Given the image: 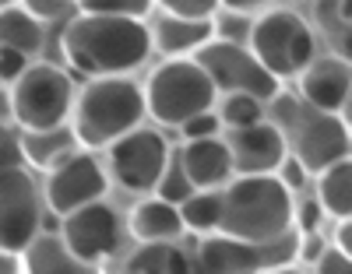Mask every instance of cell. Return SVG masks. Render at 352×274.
Segmentation results:
<instances>
[{
	"instance_id": "cell-6",
	"label": "cell",
	"mask_w": 352,
	"mask_h": 274,
	"mask_svg": "<svg viewBox=\"0 0 352 274\" xmlns=\"http://www.w3.org/2000/svg\"><path fill=\"white\" fill-rule=\"evenodd\" d=\"M247 46L278 81H292L317 56V36L310 21L289 4L257 11L247 32Z\"/></svg>"
},
{
	"instance_id": "cell-9",
	"label": "cell",
	"mask_w": 352,
	"mask_h": 274,
	"mask_svg": "<svg viewBox=\"0 0 352 274\" xmlns=\"http://www.w3.org/2000/svg\"><path fill=\"white\" fill-rule=\"evenodd\" d=\"M194 60L204 67V74L212 78L215 91L226 95V91H250V95L268 102L275 91L282 88V81L275 74H268V67L250 53L247 43H232V39H208Z\"/></svg>"
},
{
	"instance_id": "cell-15",
	"label": "cell",
	"mask_w": 352,
	"mask_h": 274,
	"mask_svg": "<svg viewBox=\"0 0 352 274\" xmlns=\"http://www.w3.org/2000/svg\"><path fill=\"white\" fill-rule=\"evenodd\" d=\"M212 36H215L212 32V18H190V14L159 11L148 21L152 53H159V56H194Z\"/></svg>"
},
{
	"instance_id": "cell-21",
	"label": "cell",
	"mask_w": 352,
	"mask_h": 274,
	"mask_svg": "<svg viewBox=\"0 0 352 274\" xmlns=\"http://www.w3.org/2000/svg\"><path fill=\"white\" fill-rule=\"evenodd\" d=\"M120 267L131 274H187L190 257L176 247V239H152V242H138L134 253Z\"/></svg>"
},
{
	"instance_id": "cell-10",
	"label": "cell",
	"mask_w": 352,
	"mask_h": 274,
	"mask_svg": "<svg viewBox=\"0 0 352 274\" xmlns=\"http://www.w3.org/2000/svg\"><path fill=\"white\" fill-rule=\"evenodd\" d=\"M43 187V204L50 215H67V211L102 201L109 194V172L106 165L96 159V151L88 148H74L67 159H60L53 169H46Z\"/></svg>"
},
{
	"instance_id": "cell-32",
	"label": "cell",
	"mask_w": 352,
	"mask_h": 274,
	"mask_svg": "<svg viewBox=\"0 0 352 274\" xmlns=\"http://www.w3.org/2000/svg\"><path fill=\"white\" fill-rule=\"evenodd\" d=\"M155 11L190 14V18H212L219 11V0H155Z\"/></svg>"
},
{
	"instance_id": "cell-17",
	"label": "cell",
	"mask_w": 352,
	"mask_h": 274,
	"mask_svg": "<svg viewBox=\"0 0 352 274\" xmlns=\"http://www.w3.org/2000/svg\"><path fill=\"white\" fill-rule=\"evenodd\" d=\"M180 165L187 172V179L194 187H222V183L232 176V159H229V148L226 137L212 134V137H194L187 141L180 151Z\"/></svg>"
},
{
	"instance_id": "cell-33",
	"label": "cell",
	"mask_w": 352,
	"mask_h": 274,
	"mask_svg": "<svg viewBox=\"0 0 352 274\" xmlns=\"http://www.w3.org/2000/svg\"><path fill=\"white\" fill-rule=\"evenodd\" d=\"M8 165H25L21 162V144H18V127L0 119V169Z\"/></svg>"
},
{
	"instance_id": "cell-24",
	"label": "cell",
	"mask_w": 352,
	"mask_h": 274,
	"mask_svg": "<svg viewBox=\"0 0 352 274\" xmlns=\"http://www.w3.org/2000/svg\"><path fill=\"white\" fill-rule=\"evenodd\" d=\"M46 28L36 14H28L21 4H8L0 8V46L4 49H18L25 56H36L43 49Z\"/></svg>"
},
{
	"instance_id": "cell-1",
	"label": "cell",
	"mask_w": 352,
	"mask_h": 274,
	"mask_svg": "<svg viewBox=\"0 0 352 274\" xmlns=\"http://www.w3.org/2000/svg\"><path fill=\"white\" fill-rule=\"evenodd\" d=\"M60 53L67 67L81 78H106V74H134L148 64L152 39L144 18L120 14H74L64 25Z\"/></svg>"
},
{
	"instance_id": "cell-12",
	"label": "cell",
	"mask_w": 352,
	"mask_h": 274,
	"mask_svg": "<svg viewBox=\"0 0 352 274\" xmlns=\"http://www.w3.org/2000/svg\"><path fill=\"white\" fill-rule=\"evenodd\" d=\"M60 239L71 247V253L78 260H85L88 267H99L106 264L116 250H120V232H124V222L120 215L102 201H92V204H81L67 215H60Z\"/></svg>"
},
{
	"instance_id": "cell-23",
	"label": "cell",
	"mask_w": 352,
	"mask_h": 274,
	"mask_svg": "<svg viewBox=\"0 0 352 274\" xmlns=\"http://www.w3.org/2000/svg\"><path fill=\"white\" fill-rule=\"evenodd\" d=\"M317 179V201L320 207H324L328 218H349L352 215V162L349 155L324 165L320 172H314Z\"/></svg>"
},
{
	"instance_id": "cell-31",
	"label": "cell",
	"mask_w": 352,
	"mask_h": 274,
	"mask_svg": "<svg viewBox=\"0 0 352 274\" xmlns=\"http://www.w3.org/2000/svg\"><path fill=\"white\" fill-rule=\"evenodd\" d=\"M275 176L285 183V190H289V194H300L307 183H310V169H307L296 155H289V151L282 155V162L275 165Z\"/></svg>"
},
{
	"instance_id": "cell-38",
	"label": "cell",
	"mask_w": 352,
	"mask_h": 274,
	"mask_svg": "<svg viewBox=\"0 0 352 274\" xmlns=\"http://www.w3.org/2000/svg\"><path fill=\"white\" fill-rule=\"evenodd\" d=\"M268 4H272V0H219L222 11H243V14H257Z\"/></svg>"
},
{
	"instance_id": "cell-16",
	"label": "cell",
	"mask_w": 352,
	"mask_h": 274,
	"mask_svg": "<svg viewBox=\"0 0 352 274\" xmlns=\"http://www.w3.org/2000/svg\"><path fill=\"white\" fill-rule=\"evenodd\" d=\"M190 271L204 274H247L261 271V250L247 239H236L229 232H208L201 236V247L190 257Z\"/></svg>"
},
{
	"instance_id": "cell-18",
	"label": "cell",
	"mask_w": 352,
	"mask_h": 274,
	"mask_svg": "<svg viewBox=\"0 0 352 274\" xmlns=\"http://www.w3.org/2000/svg\"><path fill=\"white\" fill-rule=\"evenodd\" d=\"M18 267L28 274H88L92 271L85 260L71 253L60 232H43V229L18 250Z\"/></svg>"
},
{
	"instance_id": "cell-2",
	"label": "cell",
	"mask_w": 352,
	"mask_h": 274,
	"mask_svg": "<svg viewBox=\"0 0 352 274\" xmlns=\"http://www.w3.org/2000/svg\"><path fill=\"white\" fill-rule=\"evenodd\" d=\"M292 197L275 172H232L222 183V225L236 239L264 247L292 232Z\"/></svg>"
},
{
	"instance_id": "cell-29",
	"label": "cell",
	"mask_w": 352,
	"mask_h": 274,
	"mask_svg": "<svg viewBox=\"0 0 352 274\" xmlns=\"http://www.w3.org/2000/svg\"><path fill=\"white\" fill-rule=\"evenodd\" d=\"M324 207H320L317 197H292V229L296 232H320V225H324Z\"/></svg>"
},
{
	"instance_id": "cell-39",
	"label": "cell",
	"mask_w": 352,
	"mask_h": 274,
	"mask_svg": "<svg viewBox=\"0 0 352 274\" xmlns=\"http://www.w3.org/2000/svg\"><path fill=\"white\" fill-rule=\"evenodd\" d=\"M0 119L14 124V119H11V84H0Z\"/></svg>"
},
{
	"instance_id": "cell-26",
	"label": "cell",
	"mask_w": 352,
	"mask_h": 274,
	"mask_svg": "<svg viewBox=\"0 0 352 274\" xmlns=\"http://www.w3.org/2000/svg\"><path fill=\"white\" fill-rule=\"evenodd\" d=\"M215 113H219V119H222L226 130L247 127V124H257V119H264V99L250 95V91H226Z\"/></svg>"
},
{
	"instance_id": "cell-22",
	"label": "cell",
	"mask_w": 352,
	"mask_h": 274,
	"mask_svg": "<svg viewBox=\"0 0 352 274\" xmlns=\"http://www.w3.org/2000/svg\"><path fill=\"white\" fill-rule=\"evenodd\" d=\"M314 11H310V28L314 36H320L328 43V49L335 56L349 60V39H352V25H349V4L352 0H310Z\"/></svg>"
},
{
	"instance_id": "cell-14",
	"label": "cell",
	"mask_w": 352,
	"mask_h": 274,
	"mask_svg": "<svg viewBox=\"0 0 352 274\" xmlns=\"http://www.w3.org/2000/svg\"><path fill=\"white\" fill-rule=\"evenodd\" d=\"M232 172H275L285 155V137L268 116L247 127H232L226 137Z\"/></svg>"
},
{
	"instance_id": "cell-4",
	"label": "cell",
	"mask_w": 352,
	"mask_h": 274,
	"mask_svg": "<svg viewBox=\"0 0 352 274\" xmlns=\"http://www.w3.org/2000/svg\"><path fill=\"white\" fill-rule=\"evenodd\" d=\"M264 116L282 130L285 151L296 155L310 169V176L349 155V119L338 113L314 109L300 95H289L278 88L264 102Z\"/></svg>"
},
{
	"instance_id": "cell-7",
	"label": "cell",
	"mask_w": 352,
	"mask_h": 274,
	"mask_svg": "<svg viewBox=\"0 0 352 274\" xmlns=\"http://www.w3.org/2000/svg\"><path fill=\"white\" fill-rule=\"evenodd\" d=\"M74 78L56 64H28L11 81V119L18 130H43L71 119Z\"/></svg>"
},
{
	"instance_id": "cell-35",
	"label": "cell",
	"mask_w": 352,
	"mask_h": 274,
	"mask_svg": "<svg viewBox=\"0 0 352 274\" xmlns=\"http://www.w3.org/2000/svg\"><path fill=\"white\" fill-rule=\"evenodd\" d=\"M28 64H32V56H25L18 49H4L0 46V84H11Z\"/></svg>"
},
{
	"instance_id": "cell-41",
	"label": "cell",
	"mask_w": 352,
	"mask_h": 274,
	"mask_svg": "<svg viewBox=\"0 0 352 274\" xmlns=\"http://www.w3.org/2000/svg\"><path fill=\"white\" fill-rule=\"evenodd\" d=\"M285 4L292 8V4H310V0H285Z\"/></svg>"
},
{
	"instance_id": "cell-27",
	"label": "cell",
	"mask_w": 352,
	"mask_h": 274,
	"mask_svg": "<svg viewBox=\"0 0 352 274\" xmlns=\"http://www.w3.org/2000/svg\"><path fill=\"white\" fill-rule=\"evenodd\" d=\"M190 190H197V187L187 179V172H184V165H180V155H176V151H169V159H166V165H162V172H159V179H155L152 194H159V197L169 201V204H180Z\"/></svg>"
},
{
	"instance_id": "cell-5",
	"label": "cell",
	"mask_w": 352,
	"mask_h": 274,
	"mask_svg": "<svg viewBox=\"0 0 352 274\" xmlns=\"http://www.w3.org/2000/svg\"><path fill=\"white\" fill-rule=\"evenodd\" d=\"M144 113L159 127H180L187 116L204 113L219 102L212 78L194 56H162V64L141 84Z\"/></svg>"
},
{
	"instance_id": "cell-19",
	"label": "cell",
	"mask_w": 352,
	"mask_h": 274,
	"mask_svg": "<svg viewBox=\"0 0 352 274\" xmlns=\"http://www.w3.org/2000/svg\"><path fill=\"white\" fill-rule=\"evenodd\" d=\"M127 232L138 242H152V239H176L180 242L187 236L176 204L162 201L159 194H141V201L131 207V215H127Z\"/></svg>"
},
{
	"instance_id": "cell-42",
	"label": "cell",
	"mask_w": 352,
	"mask_h": 274,
	"mask_svg": "<svg viewBox=\"0 0 352 274\" xmlns=\"http://www.w3.org/2000/svg\"><path fill=\"white\" fill-rule=\"evenodd\" d=\"M8 4H18V0H0V8H8Z\"/></svg>"
},
{
	"instance_id": "cell-20",
	"label": "cell",
	"mask_w": 352,
	"mask_h": 274,
	"mask_svg": "<svg viewBox=\"0 0 352 274\" xmlns=\"http://www.w3.org/2000/svg\"><path fill=\"white\" fill-rule=\"evenodd\" d=\"M18 144H21V162L39 172L53 169L74 148H81L71 124H56V127H43V130H18Z\"/></svg>"
},
{
	"instance_id": "cell-36",
	"label": "cell",
	"mask_w": 352,
	"mask_h": 274,
	"mask_svg": "<svg viewBox=\"0 0 352 274\" xmlns=\"http://www.w3.org/2000/svg\"><path fill=\"white\" fill-rule=\"evenodd\" d=\"M349 260H352L349 253L335 250L331 242H328V247H324V253H320V257L314 260V271H317V274H349V267H352Z\"/></svg>"
},
{
	"instance_id": "cell-40",
	"label": "cell",
	"mask_w": 352,
	"mask_h": 274,
	"mask_svg": "<svg viewBox=\"0 0 352 274\" xmlns=\"http://www.w3.org/2000/svg\"><path fill=\"white\" fill-rule=\"evenodd\" d=\"M14 271H21V267H18V253L0 250V274H14Z\"/></svg>"
},
{
	"instance_id": "cell-8",
	"label": "cell",
	"mask_w": 352,
	"mask_h": 274,
	"mask_svg": "<svg viewBox=\"0 0 352 274\" xmlns=\"http://www.w3.org/2000/svg\"><path fill=\"white\" fill-rule=\"evenodd\" d=\"M106 172L113 183H120L127 194H152L155 179L169 159V144L159 127L138 124L106 148Z\"/></svg>"
},
{
	"instance_id": "cell-34",
	"label": "cell",
	"mask_w": 352,
	"mask_h": 274,
	"mask_svg": "<svg viewBox=\"0 0 352 274\" xmlns=\"http://www.w3.org/2000/svg\"><path fill=\"white\" fill-rule=\"evenodd\" d=\"M18 4L28 14H36L39 21H56V18H64L74 8V0H18Z\"/></svg>"
},
{
	"instance_id": "cell-37",
	"label": "cell",
	"mask_w": 352,
	"mask_h": 274,
	"mask_svg": "<svg viewBox=\"0 0 352 274\" xmlns=\"http://www.w3.org/2000/svg\"><path fill=\"white\" fill-rule=\"evenodd\" d=\"M331 247L352 257V222H349V218H335V229H331Z\"/></svg>"
},
{
	"instance_id": "cell-11",
	"label": "cell",
	"mask_w": 352,
	"mask_h": 274,
	"mask_svg": "<svg viewBox=\"0 0 352 274\" xmlns=\"http://www.w3.org/2000/svg\"><path fill=\"white\" fill-rule=\"evenodd\" d=\"M46 222L43 187L28 165L0 169V250L18 253Z\"/></svg>"
},
{
	"instance_id": "cell-28",
	"label": "cell",
	"mask_w": 352,
	"mask_h": 274,
	"mask_svg": "<svg viewBox=\"0 0 352 274\" xmlns=\"http://www.w3.org/2000/svg\"><path fill=\"white\" fill-rule=\"evenodd\" d=\"M78 11L88 14H120V18H148L155 0H74Z\"/></svg>"
},
{
	"instance_id": "cell-3",
	"label": "cell",
	"mask_w": 352,
	"mask_h": 274,
	"mask_svg": "<svg viewBox=\"0 0 352 274\" xmlns=\"http://www.w3.org/2000/svg\"><path fill=\"white\" fill-rule=\"evenodd\" d=\"M144 119H148V113H144L141 84L131 74H106L88 78V84L74 95L67 124L74 127L81 148L102 151L109 141H116Z\"/></svg>"
},
{
	"instance_id": "cell-30",
	"label": "cell",
	"mask_w": 352,
	"mask_h": 274,
	"mask_svg": "<svg viewBox=\"0 0 352 274\" xmlns=\"http://www.w3.org/2000/svg\"><path fill=\"white\" fill-rule=\"evenodd\" d=\"M219 130H222V119H219L215 106H212V109H204V113L187 116L184 124H180L184 141H194V137H212V134H219Z\"/></svg>"
},
{
	"instance_id": "cell-25",
	"label": "cell",
	"mask_w": 352,
	"mask_h": 274,
	"mask_svg": "<svg viewBox=\"0 0 352 274\" xmlns=\"http://www.w3.org/2000/svg\"><path fill=\"white\" fill-rule=\"evenodd\" d=\"M176 211H180L187 232H194V236L219 232V225H222V187L190 190L180 204H176Z\"/></svg>"
},
{
	"instance_id": "cell-13",
	"label": "cell",
	"mask_w": 352,
	"mask_h": 274,
	"mask_svg": "<svg viewBox=\"0 0 352 274\" xmlns=\"http://www.w3.org/2000/svg\"><path fill=\"white\" fill-rule=\"evenodd\" d=\"M300 88V99L314 109H324V113H338L349 119V95H352V71H349V60L324 53V56H314L310 64L292 78Z\"/></svg>"
}]
</instances>
